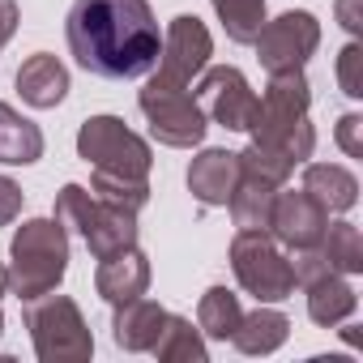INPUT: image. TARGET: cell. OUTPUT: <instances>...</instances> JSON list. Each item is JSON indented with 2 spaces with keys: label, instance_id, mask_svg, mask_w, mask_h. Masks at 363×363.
Wrapping results in <instances>:
<instances>
[{
  "label": "cell",
  "instance_id": "1",
  "mask_svg": "<svg viewBox=\"0 0 363 363\" xmlns=\"http://www.w3.org/2000/svg\"><path fill=\"white\" fill-rule=\"evenodd\" d=\"M65 35L73 60L107 82L145 77L162 52V30L150 0H73Z\"/></svg>",
  "mask_w": 363,
  "mask_h": 363
},
{
  "label": "cell",
  "instance_id": "5",
  "mask_svg": "<svg viewBox=\"0 0 363 363\" xmlns=\"http://www.w3.org/2000/svg\"><path fill=\"white\" fill-rule=\"evenodd\" d=\"M26 329L43 363H86L94 354L90 325L69 295H39L26 308Z\"/></svg>",
  "mask_w": 363,
  "mask_h": 363
},
{
  "label": "cell",
  "instance_id": "31",
  "mask_svg": "<svg viewBox=\"0 0 363 363\" xmlns=\"http://www.w3.org/2000/svg\"><path fill=\"white\" fill-rule=\"evenodd\" d=\"M337 18H342V26H346L350 35H359V30H363V18H359V0H337Z\"/></svg>",
  "mask_w": 363,
  "mask_h": 363
},
{
  "label": "cell",
  "instance_id": "23",
  "mask_svg": "<svg viewBox=\"0 0 363 363\" xmlns=\"http://www.w3.org/2000/svg\"><path fill=\"white\" fill-rule=\"evenodd\" d=\"M240 316H244L240 295L227 291V286H210L197 303V329L214 342H231V333L240 329Z\"/></svg>",
  "mask_w": 363,
  "mask_h": 363
},
{
  "label": "cell",
  "instance_id": "25",
  "mask_svg": "<svg viewBox=\"0 0 363 363\" xmlns=\"http://www.w3.org/2000/svg\"><path fill=\"white\" fill-rule=\"evenodd\" d=\"M223 30L231 43H252L261 35V26L269 22L265 18V0H210Z\"/></svg>",
  "mask_w": 363,
  "mask_h": 363
},
{
  "label": "cell",
  "instance_id": "27",
  "mask_svg": "<svg viewBox=\"0 0 363 363\" xmlns=\"http://www.w3.org/2000/svg\"><path fill=\"white\" fill-rule=\"evenodd\" d=\"M337 86L346 99H363V48L346 43L337 52Z\"/></svg>",
  "mask_w": 363,
  "mask_h": 363
},
{
  "label": "cell",
  "instance_id": "9",
  "mask_svg": "<svg viewBox=\"0 0 363 363\" xmlns=\"http://www.w3.org/2000/svg\"><path fill=\"white\" fill-rule=\"evenodd\" d=\"M252 43H257V60L265 73H295L320 48V22L308 9H286L282 18L265 22Z\"/></svg>",
  "mask_w": 363,
  "mask_h": 363
},
{
  "label": "cell",
  "instance_id": "17",
  "mask_svg": "<svg viewBox=\"0 0 363 363\" xmlns=\"http://www.w3.org/2000/svg\"><path fill=\"white\" fill-rule=\"evenodd\" d=\"M303 193L325 214H346L359 201V179L337 162H308L303 167Z\"/></svg>",
  "mask_w": 363,
  "mask_h": 363
},
{
  "label": "cell",
  "instance_id": "16",
  "mask_svg": "<svg viewBox=\"0 0 363 363\" xmlns=\"http://www.w3.org/2000/svg\"><path fill=\"white\" fill-rule=\"evenodd\" d=\"M162 320H167V308L154 303V299H145V295H137V299H128V303H116L111 337H116V346H124V350H150V346L158 342Z\"/></svg>",
  "mask_w": 363,
  "mask_h": 363
},
{
  "label": "cell",
  "instance_id": "13",
  "mask_svg": "<svg viewBox=\"0 0 363 363\" xmlns=\"http://www.w3.org/2000/svg\"><path fill=\"white\" fill-rule=\"evenodd\" d=\"M94 291L116 308V303H128L137 295L150 291V261L145 252L133 244V248H120L111 257L99 261V274H94Z\"/></svg>",
  "mask_w": 363,
  "mask_h": 363
},
{
  "label": "cell",
  "instance_id": "22",
  "mask_svg": "<svg viewBox=\"0 0 363 363\" xmlns=\"http://www.w3.org/2000/svg\"><path fill=\"white\" fill-rule=\"evenodd\" d=\"M162 363H206L210 359V350H206V342H201V329H193V320L189 316H171L167 312V320H162V329H158V342L150 346Z\"/></svg>",
  "mask_w": 363,
  "mask_h": 363
},
{
  "label": "cell",
  "instance_id": "15",
  "mask_svg": "<svg viewBox=\"0 0 363 363\" xmlns=\"http://www.w3.org/2000/svg\"><path fill=\"white\" fill-rule=\"evenodd\" d=\"M18 94H22L30 107H39V111L60 107L65 94H69V69H65L52 52H35V56L18 69Z\"/></svg>",
  "mask_w": 363,
  "mask_h": 363
},
{
  "label": "cell",
  "instance_id": "2",
  "mask_svg": "<svg viewBox=\"0 0 363 363\" xmlns=\"http://www.w3.org/2000/svg\"><path fill=\"white\" fill-rule=\"evenodd\" d=\"M308 107H312V90H308L303 69H295V73H269V86L257 99V116H252V128H248L252 145H265V150L282 154L291 167H299L303 158H312L316 133H312Z\"/></svg>",
  "mask_w": 363,
  "mask_h": 363
},
{
  "label": "cell",
  "instance_id": "19",
  "mask_svg": "<svg viewBox=\"0 0 363 363\" xmlns=\"http://www.w3.org/2000/svg\"><path fill=\"white\" fill-rule=\"evenodd\" d=\"M308 291V316L320 325V329H333V325H342L354 308H359V295H354V286L342 278V274H320L316 282H308L303 286Z\"/></svg>",
  "mask_w": 363,
  "mask_h": 363
},
{
  "label": "cell",
  "instance_id": "33",
  "mask_svg": "<svg viewBox=\"0 0 363 363\" xmlns=\"http://www.w3.org/2000/svg\"><path fill=\"white\" fill-rule=\"evenodd\" d=\"M0 333H5V312H0Z\"/></svg>",
  "mask_w": 363,
  "mask_h": 363
},
{
  "label": "cell",
  "instance_id": "30",
  "mask_svg": "<svg viewBox=\"0 0 363 363\" xmlns=\"http://www.w3.org/2000/svg\"><path fill=\"white\" fill-rule=\"evenodd\" d=\"M18 0H0V52H5V43L13 39V30H18Z\"/></svg>",
  "mask_w": 363,
  "mask_h": 363
},
{
  "label": "cell",
  "instance_id": "10",
  "mask_svg": "<svg viewBox=\"0 0 363 363\" xmlns=\"http://www.w3.org/2000/svg\"><path fill=\"white\" fill-rule=\"evenodd\" d=\"M197 103L206 111V120H214L227 133H248L252 116H257V94L248 86V77L231 65L218 69H201V86H197Z\"/></svg>",
  "mask_w": 363,
  "mask_h": 363
},
{
  "label": "cell",
  "instance_id": "21",
  "mask_svg": "<svg viewBox=\"0 0 363 363\" xmlns=\"http://www.w3.org/2000/svg\"><path fill=\"white\" fill-rule=\"evenodd\" d=\"M286 337H291V320L278 308H257V312L240 316V329L231 333L240 354H274Z\"/></svg>",
  "mask_w": 363,
  "mask_h": 363
},
{
  "label": "cell",
  "instance_id": "11",
  "mask_svg": "<svg viewBox=\"0 0 363 363\" xmlns=\"http://www.w3.org/2000/svg\"><path fill=\"white\" fill-rule=\"evenodd\" d=\"M214 56V39L206 30V22L197 13H179L167 35H162V52H158V73L171 77V82H193Z\"/></svg>",
  "mask_w": 363,
  "mask_h": 363
},
{
  "label": "cell",
  "instance_id": "24",
  "mask_svg": "<svg viewBox=\"0 0 363 363\" xmlns=\"http://www.w3.org/2000/svg\"><path fill=\"white\" fill-rule=\"evenodd\" d=\"M316 248L333 274H359L363 269V235L354 223H329Z\"/></svg>",
  "mask_w": 363,
  "mask_h": 363
},
{
  "label": "cell",
  "instance_id": "7",
  "mask_svg": "<svg viewBox=\"0 0 363 363\" xmlns=\"http://www.w3.org/2000/svg\"><path fill=\"white\" fill-rule=\"evenodd\" d=\"M231 269L257 303H282L295 295L291 261L269 231H240L231 240Z\"/></svg>",
  "mask_w": 363,
  "mask_h": 363
},
{
  "label": "cell",
  "instance_id": "32",
  "mask_svg": "<svg viewBox=\"0 0 363 363\" xmlns=\"http://www.w3.org/2000/svg\"><path fill=\"white\" fill-rule=\"evenodd\" d=\"M5 291H9V265L0 261V295H5Z\"/></svg>",
  "mask_w": 363,
  "mask_h": 363
},
{
  "label": "cell",
  "instance_id": "29",
  "mask_svg": "<svg viewBox=\"0 0 363 363\" xmlns=\"http://www.w3.org/2000/svg\"><path fill=\"white\" fill-rule=\"evenodd\" d=\"M18 214H22V189L9 175H0V227H9Z\"/></svg>",
  "mask_w": 363,
  "mask_h": 363
},
{
  "label": "cell",
  "instance_id": "12",
  "mask_svg": "<svg viewBox=\"0 0 363 363\" xmlns=\"http://www.w3.org/2000/svg\"><path fill=\"white\" fill-rule=\"evenodd\" d=\"M329 227V214L299 189V193H278L274 197V210H269V235L278 244H286L291 252L299 248H316L320 235Z\"/></svg>",
  "mask_w": 363,
  "mask_h": 363
},
{
  "label": "cell",
  "instance_id": "26",
  "mask_svg": "<svg viewBox=\"0 0 363 363\" xmlns=\"http://www.w3.org/2000/svg\"><path fill=\"white\" fill-rule=\"evenodd\" d=\"M90 193L99 201H111L120 210H133L141 214L145 201H150V179H133V175H111V171H94L90 179Z\"/></svg>",
  "mask_w": 363,
  "mask_h": 363
},
{
  "label": "cell",
  "instance_id": "20",
  "mask_svg": "<svg viewBox=\"0 0 363 363\" xmlns=\"http://www.w3.org/2000/svg\"><path fill=\"white\" fill-rule=\"evenodd\" d=\"M274 197H278V184H269V179L261 175H248L240 171V184L231 193V218L240 231H269V210H274Z\"/></svg>",
  "mask_w": 363,
  "mask_h": 363
},
{
  "label": "cell",
  "instance_id": "4",
  "mask_svg": "<svg viewBox=\"0 0 363 363\" xmlns=\"http://www.w3.org/2000/svg\"><path fill=\"white\" fill-rule=\"evenodd\" d=\"M56 223L65 231H77L86 240V248H90L94 261H103V257L137 244V214L120 210L111 201H99L82 184H65L56 193Z\"/></svg>",
  "mask_w": 363,
  "mask_h": 363
},
{
  "label": "cell",
  "instance_id": "14",
  "mask_svg": "<svg viewBox=\"0 0 363 363\" xmlns=\"http://www.w3.org/2000/svg\"><path fill=\"white\" fill-rule=\"evenodd\" d=\"M240 184V154L235 150H201L189 162V193L201 206H227Z\"/></svg>",
  "mask_w": 363,
  "mask_h": 363
},
{
  "label": "cell",
  "instance_id": "28",
  "mask_svg": "<svg viewBox=\"0 0 363 363\" xmlns=\"http://www.w3.org/2000/svg\"><path fill=\"white\" fill-rule=\"evenodd\" d=\"M337 145L350 154V158H363V116L359 111H346L337 120Z\"/></svg>",
  "mask_w": 363,
  "mask_h": 363
},
{
  "label": "cell",
  "instance_id": "6",
  "mask_svg": "<svg viewBox=\"0 0 363 363\" xmlns=\"http://www.w3.org/2000/svg\"><path fill=\"white\" fill-rule=\"evenodd\" d=\"M137 107H141V116L150 120V133H154L162 145H171V150H193V145L206 141L210 120H206L197 94H189L184 82H171V77L154 73V77L141 86Z\"/></svg>",
  "mask_w": 363,
  "mask_h": 363
},
{
  "label": "cell",
  "instance_id": "18",
  "mask_svg": "<svg viewBox=\"0 0 363 363\" xmlns=\"http://www.w3.org/2000/svg\"><path fill=\"white\" fill-rule=\"evenodd\" d=\"M43 158V128L0 103V162L5 167H30Z\"/></svg>",
  "mask_w": 363,
  "mask_h": 363
},
{
  "label": "cell",
  "instance_id": "8",
  "mask_svg": "<svg viewBox=\"0 0 363 363\" xmlns=\"http://www.w3.org/2000/svg\"><path fill=\"white\" fill-rule=\"evenodd\" d=\"M77 158H86L94 171L133 175V179H150V167H154L150 145L120 116H90L77 128Z\"/></svg>",
  "mask_w": 363,
  "mask_h": 363
},
{
  "label": "cell",
  "instance_id": "3",
  "mask_svg": "<svg viewBox=\"0 0 363 363\" xmlns=\"http://www.w3.org/2000/svg\"><path fill=\"white\" fill-rule=\"evenodd\" d=\"M69 274V231L56 218H26L9 244V291L30 303Z\"/></svg>",
  "mask_w": 363,
  "mask_h": 363
}]
</instances>
